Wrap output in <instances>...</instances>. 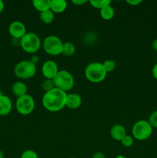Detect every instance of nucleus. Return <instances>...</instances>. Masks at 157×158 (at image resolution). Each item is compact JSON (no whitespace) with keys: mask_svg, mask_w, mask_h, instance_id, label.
Instances as JSON below:
<instances>
[{"mask_svg":"<svg viewBox=\"0 0 157 158\" xmlns=\"http://www.w3.org/2000/svg\"><path fill=\"white\" fill-rule=\"evenodd\" d=\"M149 123H150L152 128H157V110L153 111L152 114L149 115V120H148Z\"/></svg>","mask_w":157,"mask_h":158,"instance_id":"25","label":"nucleus"},{"mask_svg":"<svg viewBox=\"0 0 157 158\" xmlns=\"http://www.w3.org/2000/svg\"><path fill=\"white\" fill-rule=\"evenodd\" d=\"M152 49H153L154 50L157 51V39H155V40H153V42H152Z\"/></svg>","mask_w":157,"mask_h":158,"instance_id":"31","label":"nucleus"},{"mask_svg":"<svg viewBox=\"0 0 157 158\" xmlns=\"http://www.w3.org/2000/svg\"><path fill=\"white\" fill-rule=\"evenodd\" d=\"M52 80L55 88H58L66 93L70 91L74 87L75 84V80L72 74L65 69L58 71Z\"/></svg>","mask_w":157,"mask_h":158,"instance_id":"4","label":"nucleus"},{"mask_svg":"<svg viewBox=\"0 0 157 158\" xmlns=\"http://www.w3.org/2000/svg\"><path fill=\"white\" fill-rule=\"evenodd\" d=\"M70 158H75V157H70Z\"/></svg>","mask_w":157,"mask_h":158,"instance_id":"36","label":"nucleus"},{"mask_svg":"<svg viewBox=\"0 0 157 158\" xmlns=\"http://www.w3.org/2000/svg\"><path fill=\"white\" fill-rule=\"evenodd\" d=\"M20 158H38V154L33 150H26L21 154Z\"/></svg>","mask_w":157,"mask_h":158,"instance_id":"24","label":"nucleus"},{"mask_svg":"<svg viewBox=\"0 0 157 158\" xmlns=\"http://www.w3.org/2000/svg\"><path fill=\"white\" fill-rule=\"evenodd\" d=\"M100 16L103 19L106 20V21H109L111 20L115 15V10H114L113 8L110 6H108L106 7L103 8L100 10Z\"/></svg>","mask_w":157,"mask_h":158,"instance_id":"17","label":"nucleus"},{"mask_svg":"<svg viewBox=\"0 0 157 158\" xmlns=\"http://www.w3.org/2000/svg\"><path fill=\"white\" fill-rule=\"evenodd\" d=\"M51 0H33L32 6L40 12H45L50 9Z\"/></svg>","mask_w":157,"mask_h":158,"instance_id":"16","label":"nucleus"},{"mask_svg":"<svg viewBox=\"0 0 157 158\" xmlns=\"http://www.w3.org/2000/svg\"><path fill=\"white\" fill-rule=\"evenodd\" d=\"M82 105V98L78 94L75 93H71L67 94L66 96V106L69 109L75 110L78 109Z\"/></svg>","mask_w":157,"mask_h":158,"instance_id":"11","label":"nucleus"},{"mask_svg":"<svg viewBox=\"0 0 157 158\" xmlns=\"http://www.w3.org/2000/svg\"><path fill=\"white\" fill-rule=\"evenodd\" d=\"M42 88L43 90L45 91V93L49 92V91L53 89L54 88H55L53 80L46 79V80L42 82Z\"/></svg>","mask_w":157,"mask_h":158,"instance_id":"21","label":"nucleus"},{"mask_svg":"<svg viewBox=\"0 0 157 158\" xmlns=\"http://www.w3.org/2000/svg\"><path fill=\"white\" fill-rule=\"evenodd\" d=\"M63 43L59 37L54 35L46 36L42 42V47L45 52L51 56L62 54Z\"/></svg>","mask_w":157,"mask_h":158,"instance_id":"7","label":"nucleus"},{"mask_svg":"<svg viewBox=\"0 0 157 158\" xmlns=\"http://www.w3.org/2000/svg\"><path fill=\"white\" fill-rule=\"evenodd\" d=\"M75 46L71 42H65L63 43L62 46V54L64 55L65 56H72L75 54Z\"/></svg>","mask_w":157,"mask_h":158,"instance_id":"18","label":"nucleus"},{"mask_svg":"<svg viewBox=\"0 0 157 158\" xmlns=\"http://www.w3.org/2000/svg\"><path fill=\"white\" fill-rule=\"evenodd\" d=\"M4 9H5L4 2L2 1V0H0V13H2V12H3Z\"/></svg>","mask_w":157,"mask_h":158,"instance_id":"32","label":"nucleus"},{"mask_svg":"<svg viewBox=\"0 0 157 158\" xmlns=\"http://www.w3.org/2000/svg\"><path fill=\"white\" fill-rule=\"evenodd\" d=\"M4 95V94H3V93H2V91L1 90V89H0V97H2V96H3Z\"/></svg>","mask_w":157,"mask_h":158,"instance_id":"35","label":"nucleus"},{"mask_svg":"<svg viewBox=\"0 0 157 158\" xmlns=\"http://www.w3.org/2000/svg\"><path fill=\"white\" fill-rule=\"evenodd\" d=\"M103 67H104L106 73L112 72L114 69H115V63L114 60H107L103 63Z\"/></svg>","mask_w":157,"mask_h":158,"instance_id":"22","label":"nucleus"},{"mask_svg":"<svg viewBox=\"0 0 157 158\" xmlns=\"http://www.w3.org/2000/svg\"><path fill=\"white\" fill-rule=\"evenodd\" d=\"M115 158H127V157H125V156H123V155H119V156H117Z\"/></svg>","mask_w":157,"mask_h":158,"instance_id":"34","label":"nucleus"},{"mask_svg":"<svg viewBox=\"0 0 157 158\" xmlns=\"http://www.w3.org/2000/svg\"><path fill=\"white\" fill-rule=\"evenodd\" d=\"M39 57L38 56L36 55H33L32 56L30 57V59H29V61L31 62L32 63H33V64H35V66H36V64H38V62H39Z\"/></svg>","mask_w":157,"mask_h":158,"instance_id":"27","label":"nucleus"},{"mask_svg":"<svg viewBox=\"0 0 157 158\" xmlns=\"http://www.w3.org/2000/svg\"><path fill=\"white\" fill-rule=\"evenodd\" d=\"M126 128L121 124H115L111 127L110 136L112 139L118 141H121L123 137L126 135Z\"/></svg>","mask_w":157,"mask_h":158,"instance_id":"13","label":"nucleus"},{"mask_svg":"<svg viewBox=\"0 0 157 158\" xmlns=\"http://www.w3.org/2000/svg\"><path fill=\"white\" fill-rule=\"evenodd\" d=\"M86 2H88L87 0H72V4L75 5V6H83V5L86 4Z\"/></svg>","mask_w":157,"mask_h":158,"instance_id":"28","label":"nucleus"},{"mask_svg":"<svg viewBox=\"0 0 157 158\" xmlns=\"http://www.w3.org/2000/svg\"><path fill=\"white\" fill-rule=\"evenodd\" d=\"M57 63L54 60H49L43 63L42 66V73L46 79L52 80L58 72Z\"/></svg>","mask_w":157,"mask_h":158,"instance_id":"9","label":"nucleus"},{"mask_svg":"<svg viewBox=\"0 0 157 158\" xmlns=\"http://www.w3.org/2000/svg\"><path fill=\"white\" fill-rule=\"evenodd\" d=\"M92 158H106V156L102 152H96L93 154Z\"/></svg>","mask_w":157,"mask_h":158,"instance_id":"30","label":"nucleus"},{"mask_svg":"<svg viewBox=\"0 0 157 158\" xmlns=\"http://www.w3.org/2000/svg\"><path fill=\"white\" fill-rule=\"evenodd\" d=\"M152 77H154V79L157 80V63H155V65L153 66L152 69Z\"/></svg>","mask_w":157,"mask_h":158,"instance_id":"29","label":"nucleus"},{"mask_svg":"<svg viewBox=\"0 0 157 158\" xmlns=\"http://www.w3.org/2000/svg\"><path fill=\"white\" fill-rule=\"evenodd\" d=\"M35 100L33 97L29 94L22 96L17 98L15 102V108L18 114L26 116L32 113L35 109Z\"/></svg>","mask_w":157,"mask_h":158,"instance_id":"8","label":"nucleus"},{"mask_svg":"<svg viewBox=\"0 0 157 158\" xmlns=\"http://www.w3.org/2000/svg\"><path fill=\"white\" fill-rule=\"evenodd\" d=\"M67 93L54 88L49 92L45 93L42 103L46 110L49 112H58L66 106Z\"/></svg>","mask_w":157,"mask_h":158,"instance_id":"1","label":"nucleus"},{"mask_svg":"<svg viewBox=\"0 0 157 158\" xmlns=\"http://www.w3.org/2000/svg\"><path fill=\"white\" fill-rule=\"evenodd\" d=\"M120 142H121V143L123 144V146L126 147V148H130V147H132V145H133L134 138L132 135L126 134Z\"/></svg>","mask_w":157,"mask_h":158,"instance_id":"23","label":"nucleus"},{"mask_svg":"<svg viewBox=\"0 0 157 158\" xmlns=\"http://www.w3.org/2000/svg\"><path fill=\"white\" fill-rule=\"evenodd\" d=\"M142 2H143L142 0H127L126 1V3H128V4L132 6H136L138 5L141 4Z\"/></svg>","mask_w":157,"mask_h":158,"instance_id":"26","label":"nucleus"},{"mask_svg":"<svg viewBox=\"0 0 157 158\" xmlns=\"http://www.w3.org/2000/svg\"><path fill=\"white\" fill-rule=\"evenodd\" d=\"M12 109V102L8 96L0 97V116H6L10 114Z\"/></svg>","mask_w":157,"mask_h":158,"instance_id":"12","label":"nucleus"},{"mask_svg":"<svg viewBox=\"0 0 157 158\" xmlns=\"http://www.w3.org/2000/svg\"><path fill=\"white\" fill-rule=\"evenodd\" d=\"M111 2H112L110 0H91V1H89V3L92 7L99 9V10L106 7V6H110Z\"/></svg>","mask_w":157,"mask_h":158,"instance_id":"20","label":"nucleus"},{"mask_svg":"<svg viewBox=\"0 0 157 158\" xmlns=\"http://www.w3.org/2000/svg\"><path fill=\"white\" fill-rule=\"evenodd\" d=\"M0 158H5V155H4V153L0 150Z\"/></svg>","mask_w":157,"mask_h":158,"instance_id":"33","label":"nucleus"},{"mask_svg":"<svg viewBox=\"0 0 157 158\" xmlns=\"http://www.w3.org/2000/svg\"><path fill=\"white\" fill-rule=\"evenodd\" d=\"M152 129L153 128L148 120H138L132 126V136L135 140L144 141L151 137L152 134Z\"/></svg>","mask_w":157,"mask_h":158,"instance_id":"5","label":"nucleus"},{"mask_svg":"<svg viewBox=\"0 0 157 158\" xmlns=\"http://www.w3.org/2000/svg\"><path fill=\"white\" fill-rule=\"evenodd\" d=\"M107 73L103 67V63L92 62L85 69V77L92 83H99L106 79Z\"/></svg>","mask_w":157,"mask_h":158,"instance_id":"2","label":"nucleus"},{"mask_svg":"<svg viewBox=\"0 0 157 158\" xmlns=\"http://www.w3.org/2000/svg\"><path fill=\"white\" fill-rule=\"evenodd\" d=\"M12 94H13L17 98L28 94L27 86L26 85V83H24L22 81L15 82V83L12 85Z\"/></svg>","mask_w":157,"mask_h":158,"instance_id":"14","label":"nucleus"},{"mask_svg":"<svg viewBox=\"0 0 157 158\" xmlns=\"http://www.w3.org/2000/svg\"><path fill=\"white\" fill-rule=\"evenodd\" d=\"M9 32L13 39L21 40L27 32L24 23L20 21H14L9 25Z\"/></svg>","mask_w":157,"mask_h":158,"instance_id":"10","label":"nucleus"},{"mask_svg":"<svg viewBox=\"0 0 157 158\" xmlns=\"http://www.w3.org/2000/svg\"><path fill=\"white\" fill-rule=\"evenodd\" d=\"M41 46V40L34 32H26V35L20 40V46L27 53H35L39 50Z\"/></svg>","mask_w":157,"mask_h":158,"instance_id":"3","label":"nucleus"},{"mask_svg":"<svg viewBox=\"0 0 157 158\" xmlns=\"http://www.w3.org/2000/svg\"><path fill=\"white\" fill-rule=\"evenodd\" d=\"M14 73L21 80L32 78L36 73V66L29 60H22L14 67Z\"/></svg>","mask_w":157,"mask_h":158,"instance_id":"6","label":"nucleus"},{"mask_svg":"<svg viewBox=\"0 0 157 158\" xmlns=\"http://www.w3.org/2000/svg\"><path fill=\"white\" fill-rule=\"evenodd\" d=\"M67 8V2L66 0H51L50 10L54 14H59L64 12Z\"/></svg>","mask_w":157,"mask_h":158,"instance_id":"15","label":"nucleus"},{"mask_svg":"<svg viewBox=\"0 0 157 158\" xmlns=\"http://www.w3.org/2000/svg\"><path fill=\"white\" fill-rule=\"evenodd\" d=\"M39 19L45 24H50L54 21L55 14L49 9V10L45 11V12H40Z\"/></svg>","mask_w":157,"mask_h":158,"instance_id":"19","label":"nucleus"}]
</instances>
